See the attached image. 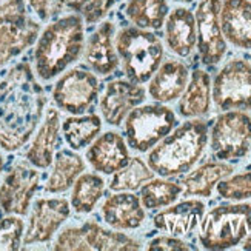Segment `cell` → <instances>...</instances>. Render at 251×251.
I'll use <instances>...</instances> for the list:
<instances>
[{
    "mask_svg": "<svg viewBox=\"0 0 251 251\" xmlns=\"http://www.w3.org/2000/svg\"><path fill=\"white\" fill-rule=\"evenodd\" d=\"M25 234V222L22 216L6 214L0 217V251L20 250Z\"/></svg>",
    "mask_w": 251,
    "mask_h": 251,
    "instance_id": "obj_33",
    "label": "cell"
},
{
    "mask_svg": "<svg viewBox=\"0 0 251 251\" xmlns=\"http://www.w3.org/2000/svg\"><path fill=\"white\" fill-rule=\"evenodd\" d=\"M152 177H154V171L148 167V163L140 157H131L124 168L114 173L113 179L110 180V190L114 193L136 191Z\"/></svg>",
    "mask_w": 251,
    "mask_h": 251,
    "instance_id": "obj_31",
    "label": "cell"
},
{
    "mask_svg": "<svg viewBox=\"0 0 251 251\" xmlns=\"http://www.w3.org/2000/svg\"><path fill=\"white\" fill-rule=\"evenodd\" d=\"M3 167H5V157L2 154V151H0V174H2V171H3Z\"/></svg>",
    "mask_w": 251,
    "mask_h": 251,
    "instance_id": "obj_38",
    "label": "cell"
},
{
    "mask_svg": "<svg viewBox=\"0 0 251 251\" xmlns=\"http://www.w3.org/2000/svg\"><path fill=\"white\" fill-rule=\"evenodd\" d=\"M102 217L114 230H136L145 222V210L139 196L131 191H117L103 202Z\"/></svg>",
    "mask_w": 251,
    "mask_h": 251,
    "instance_id": "obj_19",
    "label": "cell"
},
{
    "mask_svg": "<svg viewBox=\"0 0 251 251\" xmlns=\"http://www.w3.org/2000/svg\"><path fill=\"white\" fill-rule=\"evenodd\" d=\"M52 250L56 251H134L140 242L124 233L105 230L94 221L79 226H68L57 236Z\"/></svg>",
    "mask_w": 251,
    "mask_h": 251,
    "instance_id": "obj_8",
    "label": "cell"
},
{
    "mask_svg": "<svg viewBox=\"0 0 251 251\" xmlns=\"http://www.w3.org/2000/svg\"><path fill=\"white\" fill-rule=\"evenodd\" d=\"M170 14L167 0H128L126 19L142 29H160Z\"/></svg>",
    "mask_w": 251,
    "mask_h": 251,
    "instance_id": "obj_28",
    "label": "cell"
},
{
    "mask_svg": "<svg viewBox=\"0 0 251 251\" xmlns=\"http://www.w3.org/2000/svg\"><path fill=\"white\" fill-rule=\"evenodd\" d=\"M65 142L74 151L90 147L102 131V119L97 114H79L67 117L62 122Z\"/></svg>",
    "mask_w": 251,
    "mask_h": 251,
    "instance_id": "obj_27",
    "label": "cell"
},
{
    "mask_svg": "<svg viewBox=\"0 0 251 251\" xmlns=\"http://www.w3.org/2000/svg\"><path fill=\"white\" fill-rule=\"evenodd\" d=\"M60 113L57 108H48L45 119L36 129L34 139L26 151V160L32 167L39 170H47L56 156L60 147Z\"/></svg>",
    "mask_w": 251,
    "mask_h": 251,
    "instance_id": "obj_18",
    "label": "cell"
},
{
    "mask_svg": "<svg viewBox=\"0 0 251 251\" xmlns=\"http://www.w3.org/2000/svg\"><path fill=\"white\" fill-rule=\"evenodd\" d=\"M242 248L244 250H251V230L248 233V236L244 239V244H242Z\"/></svg>",
    "mask_w": 251,
    "mask_h": 251,
    "instance_id": "obj_37",
    "label": "cell"
},
{
    "mask_svg": "<svg viewBox=\"0 0 251 251\" xmlns=\"http://www.w3.org/2000/svg\"><path fill=\"white\" fill-rule=\"evenodd\" d=\"M176 114L162 103L136 106L125 119L126 144L137 152H147L176 126Z\"/></svg>",
    "mask_w": 251,
    "mask_h": 251,
    "instance_id": "obj_7",
    "label": "cell"
},
{
    "mask_svg": "<svg viewBox=\"0 0 251 251\" xmlns=\"http://www.w3.org/2000/svg\"><path fill=\"white\" fill-rule=\"evenodd\" d=\"M183 193L182 185L171 182L167 179H154L148 180L140 187L139 199L142 206L147 210H159L173 205Z\"/></svg>",
    "mask_w": 251,
    "mask_h": 251,
    "instance_id": "obj_30",
    "label": "cell"
},
{
    "mask_svg": "<svg viewBox=\"0 0 251 251\" xmlns=\"http://www.w3.org/2000/svg\"><path fill=\"white\" fill-rule=\"evenodd\" d=\"M85 50V22L80 14H67L43 29L34 48V73L50 82L77 62Z\"/></svg>",
    "mask_w": 251,
    "mask_h": 251,
    "instance_id": "obj_2",
    "label": "cell"
},
{
    "mask_svg": "<svg viewBox=\"0 0 251 251\" xmlns=\"http://www.w3.org/2000/svg\"><path fill=\"white\" fill-rule=\"evenodd\" d=\"M150 251H188L193 250L187 242L180 241L176 236H159L150 241L148 247Z\"/></svg>",
    "mask_w": 251,
    "mask_h": 251,
    "instance_id": "obj_36",
    "label": "cell"
},
{
    "mask_svg": "<svg viewBox=\"0 0 251 251\" xmlns=\"http://www.w3.org/2000/svg\"><path fill=\"white\" fill-rule=\"evenodd\" d=\"M86 0H28L29 8L42 22L51 20L60 16L65 9H73L79 13Z\"/></svg>",
    "mask_w": 251,
    "mask_h": 251,
    "instance_id": "obj_34",
    "label": "cell"
},
{
    "mask_svg": "<svg viewBox=\"0 0 251 251\" xmlns=\"http://www.w3.org/2000/svg\"><path fill=\"white\" fill-rule=\"evenodd\" d=\"M71 208L79 214H90L105 193V180L94 173H82L73 185Z\"/></svg>",
    "mask_w": 251,
    "mask_h": 251,
    "instance_id": "obj_29",
    "label": "cell"
},
{
    "mask_svg": "<svg viewBox=\"0 0 251 251\" xmlns=\"http://www.w3.org/2000/svg\"><path fill=\"white\" fill-rule=\"evenodd\" d=\"M165 42L171 52L179 57H188L198 43L196 19L188 8H176L165 20Z\"/></svg>",
    "mask_w": 251,
    "mask_h": 251,
    "instance_id": "obj_23",
    "label": "cell"
},
{
    "mask_svg": "<svg viewBox=\"0 0 251 251\" xmlns=\"http://www.w3.org/2000/svg\"><path fill=\"white\" fill-rule=\"evenodd\" d=\"M0 2H2V0H0Z\"/></svg>",
    "mask_w": 251,
    "mask_h": 251,
    "instance_id": "obj_40",
    "label": "cell"
},
{
    "mask_svg": "<svg viewBox=\"0 0 251 251\" xmlns=\"http://www.w3.org/2000/svg\"><path fill=\"white\" fill-rule=\"evenodd\" d=\"M114 43L124 73L131 82H148L163 60L162 40L150 29L126 26L119 31Z\"/></svg>",
    "mask_w": 251,
    "mask_h": 251,
    "instance_id": "obj_4",
    "label": "cell"
},
{
    "mask_svg": "<svg viewBox=\"0 0 251 251\" xmlns=\"http://www.w3.org/2000/svg\"><path fill=\"white\" fill-rule=\"evenodd\" d=\"M40 187V171L28 160H19L0 183V210L5 214H28L32 198Z\"/></svg>",
    "mask_w": 251,
    "mask_h": 251,
    "instance_id": "obj_12",
    "label": "cell"
},
{
    "mask_svg": "<svg viewBox=\"0 0 251 251\" xmlns=\"http://www.w3.org/2000/svg\"><path fill=\"white\" fill-rule=\"evenodd\" d=\"M216 188L217 194L225 201L242 202L251 199V170L222 179Z\"/></svg>",
    "mask_w": 251,
    "mask_h": 251,
    "instance_id": "obj_32",
    "label": "cell"
},
{
    "mask_svg": "<svg viewBox=\"0 0 251 251\" xmlns=\"http://www.w3.org/2000/svg\"><path fill=\"white\" fill-rule=\"evenodd\" d=\"M211 108V77L203 70L193 71L187 88L180 94L177 105L179 114L187 119H196L208 114Z\"/></svg>",
    "mask_w": 251,
    "mask_h": 251,
    "instance_id": "obj_24",
    "label": "cell"
},
{
    "mask_svg": "<svg viewBox=\"0 0 251 251\" xmlns=\"http://www.w3.org/2000/svg\"><path fill=\"white\" fill-rule=\"evenodd\" d=\"M40 34V24L28 13L26 0L0 2V68L19 57Z\"/></svg>",
    "mask_w": 251,
    "mask_h": 251,
    "instance_id": "obj_6",
    "label": "cell"
},
{
    "mask_svg": "<svg viewBox=\"0 0 251 251\" xmlns=\"http://www.w3.org/2000/svg\"><path fill=\"white\" fill-rule=\"evenodd\" d=\"M173 2H180V3H190L193 0H173Z\"/></svg>",
    "mask_w": 251,
    "mask_h": 251,
    "instance_id": "obj_39",
    "label": "cell"
},
{
    "mask_svg": "<svg viewBox=\"0 0 251 251\" xmlns=\"http://www.w3.org/2000/svg\"><path fill=\"white\" fill-rule=\"evenodd\" d=\"M221 3L222 0H201L194 13L198 32L196 47L203 65L219 63L226 54V40L219 20Z\"/></svg>",
    "mask_w": 251,
    "mask_h": 251,
    "instance_id": "obj_14",
    "label": "cell"
},
{
    "mask_svg": "<svg viewBox=\"0 0 251 251\" xmlns=\"http://www.w3.org/2000/svg\"><path fill=\"white\" fill-rule=\"evenodd\" d=\"M51 165V173L45 182V191L50 194L68 191L85 171V162L77 152H74V150L57 151Z\"/></svg>",
    "mask_w": 251,
    "mask_h": 251,
    "instance_id": "obj_25",
    "label": "cell"
},
{
    "mask_svg": "<svg viewBox=\"0 0 251 251\" xmlns=\"http://www.w3.org/2000/svg\"><path fill=\"white\" fill-rule=\"evenodd\" d=\"M47 94L28 62H19L0 79V148H24L39 128Z\"/></svg>",
    "mask_w": 251,
    "mask_h": 251,
    "instance_id": "obj_1",
    "label": "cell"
},
{
    "mask_svg": "<svg viewBox=\"0 0 251 251\" xmlns=\"http://www.w3.org/2000/svg\"><path fill=\"white\" fill-rule=\"evenodd\" d=\"M208 144V125L199 119L182 124L148 154V167L160 177H174L190 171Z\"/></svg>",
    "mask_w": 251,
    "mask_h": 251,
    "instance_id": "obj_3",
    "label": "cell"
},
{
    "mask_svg": "<svg viewBox=\"0 0 251 251\" xmlns=\"http://www.w3.org/2000/svg\"><path fill=\"white\" fill-rule=\"evenodd\" d=\"M233 173V167L224 160H211L198 167L183 177V193L187 196L210 198L216 185Z\"/></svg>",
    "mask_w": 251,
    "mask_h": 251,
    "instance_id": "obj_26",
    "label": "cell"
},
{
    "mask_svg": "<svg viewBox=\"0 0 251 251\" xmlns=\"http://www.w3.org/2000/svg\"><path fill=\"white\" fill-rule=\"evenodd\" d=\"M71 203L65 198H42L34 202L29 213L22 245L47 244L59 228L70 219Z\"/></svg>",
    "mask_w": 251,
    "mask_h": 251,
    "instance_id": "obj_13",
    "label": "cell"
},
{
    "mask_svg": "<svg viewBox=\"0 0 251 251\" xmlns=\"http://www.w3.org/2000/svg\"><path fill=\"white\" fill-rule=\"evenodd\" d=\"M250 230V203L219 205L202 217L199 242L205 250H228L242 244Z\"/></svg>",
    "mask_w": 251,
    "mask_h": 251,
    "instance_id": "obj_5",
    "label": "cell"
},
{
    "mask_svg": "<svg viewBox=\"0 0 251 251\" xmlns=\"http://www.w3.org/2000/svg\"><path fill=\"white\" fill-rule=\"evenodd\" d=\"M211 152L219 160H239L251 148V117L245 111H224L210 134Z\"/></svg>",
    "mask_w": 251,
    "mask_h": 251,
    "instance_id": "obj_9",
    "label": "cell"
},
{
    "mask_svg": "<svg viewBox=\"0 0 251 251\" xmlns=\"http://www.w3.org/2000/svg\"><path fill=\"white\" fill-rule=\"evenodd\" d=\"M85 157L94 171L102 174H114L131 159L126 140L116 131H106L97 136L86 150Z\"/></svg>",
    "mask_w": 251,
    "mask_h": 251,
    "instance_id": "obj_17",
    "label": "cell"
},
{
    "mask_svg": "<svg viewBox=\"0 0 251 251\" xmlns=\"http://www.w3.org/2000/svg\"><path fill=\"white\" fill-rule=\"evenodd\" d=\"M205 214V203L198 199H188L157 213L152 224L170 236H185L198 226Z\"/></svg>",
    "mask_w": 251,
    "mask_h": 251,
    "instance_id": "obj_21",
    "label": "cell"
},
{
    "mask_svg": "<svg viewBox=\"0 0 251 251\" xmlns=\"http://www.w3.org/2000/svg\"><path fill=\"white\" fill-rule=\"evenodd\" d=\"M116 25L105 20L97 26L85 43L83 56L86 65L97 74L108 75L117 70L119 56L116 51Z\"/></svg>",
    "mask_w": 251,
    "mask_h": 251,
    "instance_id": "obj_16",
    "label": "cell"
},
{
    "mask_svg": "<svg viewBox=\"0 0 251 251\" xmlns=\"http://www.w3.org/2000/svg\"><path fill=\"white\" fill-rule=\"evenodd\" d=\"M211 99L222 111L251 110V63L245 59L226 62L211 83Z\"/></svg>",
    "mask_w": 251,
    "mask_h": 251,
    "instance_id": "obj_10",
    "label": "cell"
},
{
    "mask_svg": "<svg viewBox=\"0 0 251 251\" xmlns=\"http://www.w3.org/2000/svg\"><path fill=\"white\" fill-rule=\"evenodd\" d=\"M116 2L117 0H86L79 13L86 25H94L106 17Z\"/></svg>",
    "mask_w": 251,
    "mask_h": 251,
    "instance_id": "obj_35",
    "label": "cell"
},
{
    "mask_svg": "<svg viewBox=\"0 0 251 251\" xmlns=\"http://www.w3.org/2000/svg\"><path fill=\"white\" fill-rule=\"evenodd\" d=\"M145 99L147 93L140 83L124 79L110 82L99 103L103 121L111 126H119L126 119L129 111L144 103Z\"/></svg>",
    "mask_w": 251,
    "mask_h": 251,
    "instance_id": "obj_15",
    "label": "cell"
},
{
    "mask_svg": "<svg viewBox=\"0 0 251 251\" xmlns=\"http://www.w3.org/2000/svg\"><path fill=\"white\" fill-rule=\"evenodd\" d=\"M190 73L187 65L180 60H165L160 63L157 71L152 74L148 85L150 96L159 103H168L176 100L187 88Z\"/></svg>",
    "mask_w": 251,
    "mask_h": 251,
    "instance_id": "obj_22",
    "label": "cell"
},
{
    "mask_svg": "<svg viewBox=\"0 0 251 251\" xmlns=\"http://www.w3.org/2000/svg\"><path fill=\"white\" fill-rule=\"evenodd\" d=\"M219 20L225 40L237 48L251 50L250 0H222Z\"/></svg>",
    "mask_w": 251,
    "mask_h": 251,
    "instance_id": "obj_20",
    "label": "cell"
},
{
    "mask_svg": "<svg viewBox=\"0 0 251 251\" xmlns=\"http://www.w3.org/2000/svg\"><path fill=\"white\" fill-rule=\"evenodd\" d=\"M99 80L86 68L63 73L52 88V100L60 111L79 116L90 111L99 97Z\"/></svg>",
    "mask_w": 251,
    "mask_h": 251,
    "instance_id": "obj_11",
    "label": "cell"
}]
</instances>
